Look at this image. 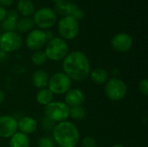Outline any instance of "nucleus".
I'll return each instance as SVG.
<instances>
[{
    "label": "nucleus",
    "instance_id": "1",
    "mask_svg": "<svg viewBox=\"0 0 148 147\" xmlns=\"http://www.w3.org/2000/svg\"><path fill=\"white\" fill-rule=\"evenodd\" d=\"M62 69L71 80L82 81L89 76L90 62L83 52L72 51L62 60Z\"/></svg>",
    "mask_w": 148,
    "mask_h": 147
},
{
    "label": "nucleus",
    "instance_id": "2",
    "mask_svg": "<svg viewBox=\"0 0 148 147\" xmlns=\"http://www.w3.org/2000/svg\"><path fill=\"white\" fill-rule=\"evenodd\" d=\"M52 135L54 142L60 147H76L80 140L78 128L67 120L55 125Z\"/></svg>",
    "mask_w": 148,
    "mask_h": 147
},
{
    "label": "nucleus",
    "instance_id": "3",
    "mask_svg": "<svg viewBox=\"0 0 148 147\" xmlns=\"http://www.w3.org/2000/svg\"><path fill=\"white\" fill-rule=\"evenodd\" d=\"M44 53L47 59L53 62L62 61L69 54V46L61 37H53L45 45Z\"/></svg>",
    "mask_w": 148,
    "mask_h": 147
},
{
    "label": "nucleus",
    "instance_id": "4",
    "mask_svg": "<svg viewBox=\"0 0 148 147\" xmlns=\"http://www.w3.org/2000/svg\"><path fill=\"white\" fill-rule=\"evenodd\" d=\"M69 107L62 101H51L44 106V114L49 120L57 123L66 121L69 117Z\"/></svg>",
    "mask_w": 148,
    "mask_h": 147
},
{
    "label": "nucleus",
    "instance_id": "5",
    "mask_svg": "<svg viewBox=\"0 0 148 147\" xmlns=\"http://www.w3.org/2000/svg\"><path fill=\"white\" fill-rule=\"evenodd\" d=\"M105 94L107 97L113 101H121L127 94V86L121 79L113 77L106 82Z\"/></svg>",
    "mask_w": 148,
    "mask_h": 147
},
{
    "label": "nucleus",
    "instance_id": "6",
    "mask_svg": "<svg viewBox=\"0 0 148 147\" xmlns=\"http://www.w3.org/2000/svg\"><path fill=\"white\" fill-rule=\"evenodd\" d=\"M33 21L42 29L52 28L57 22V14L54 10L49 7H42L35 11Z\"/></svg>",
    "mask_w": 148,
    "mask_h": 147
},
{
    "label": "nucleus",
    "instance_id": "7",
    "mask_svg": "<svg viewBox=\"0 0 148 147\" xmlns=\"http://www.w3.org/2000/svg\"><path fill=\"white\" fill-rule=\"evenodd\" d=\"M71 79L63 72H57L49 77L48 88L53 94H65L71 88Z\"/></svg>",
    "mask_w": 148,
    "mask_h": 147
},
{
    "label": "nucleus",
    "instance_id": "8",
    "mask_svg": "<svg viewBox=\"0 0 148 147\" xmlns=\"http://www.w3.org/2000/svg\"><path fill=\"white\" fill-rule=\"evenodd\" d=\"M79 21L70 16H63L58 22V32L63 40H73L79 34Z\"/></svg>",
    "mask_w": 148,
    "mask_h": 147
},
{
    "label": "nucleus",
    "instance_id": "9",
    "mask_svg": "<svg viewBox=\"0 0 148 147\" xmlns=\"http://www.w3.org/2000/svg\"><path fill=\"white\" fill-rule=\"evenodd\" d=\"M23 44L21 36L15 32H4L0 35V49L4 53L18 50Z\"/></svg>",
    "mask_w": 148,
    "mask_h": 147
},
{
    "label": "nucleus",
    "instance_id": "10",
    "mask_svg": "<svg viewBox=\"0 0 148 147\" xmlns=\"http://www.w3.org/2000/svg\"><path fill=\"white\" fill-rule=\"evenodd\" d=\"M55 12L63 16H70L77 21L82 20L85 16L84 10L79 7L75 3L69 1H63L55 5Z\"/></svg>",
    "mask_w": 148,
    "mask_h": 147
},
{
    "label": "nucleus",
    "instance_id": "11",
    "mask_svg": "<svg viewBox=\"0 0 148 147\" xmlns=\"http://www.w3.org/2000/svg\"><path fill=\"white\" fill-rule=\"evenodd\" d=\"M48 40L46 37L45 31L42 29H33L31 30L26 36L25 39V44L27 48L33 51H37L42 49Z\"/></svg>",
    "mask_w": 148,
    "mask_h": 147
},
{
    "label": "nucleus",
    "instance_id": "12",
    "mask_svg": "<svg viewBox=\"0 0 148 147\" xmlns=\"http://www.w3.org/2000/svg\"><path fill=\"white\" fill-rule=\"evenodd\" d=\"M134 41L130 35L127 33H118L113 36L111 40V46L112 48L120 53H126L129 51L133 46Z\"/></svg>",
    "mask_w": 148,
    "mask_h": 147
},
{
    "label": "nucleus",
    "instance_id": "13",
    "mask_svg": "<svg viewBox=\"0 0 148 147\" xmlns=\"http://www.w3.org/2000/svg\"><path fill=\"white\" fill-rule=\"evenodd\" d=\"M17 120L12 116L3 115L0 116V137L9 139L14 135L17 130Z\"/></svg>",
    "mask_w": 148,
    "mask_h": 147
},
{
    "label": "nucleus",
    "instance_id": "14",
    "mask_svg": "<svg viewBox=\"0 0 148 147\" xmlns=\"http://www.w3.org/2000/svg\"><path fill=\"white\" fill-rule=\"evenodd\" d=\"M86 101L85 94L78 88H70L65 94V103L69 107H80Z\"/></svg>",
    "mask_w": 148,
    "mask_h": 147
},
{
    "label": "nucleus",
    "instance_id": "15",
    "mask_svg": "<svg viewBox=\"0 0 148 147\" xmlns=\"http://www.w3.org/2000/svg\"><path fill=\"white\" fill-rule=\"evenodd\" d=\"M17 126L20 130V133L23 134H32L37 129V122L32 117L25 116L23 117L19 121H17Z\"/></svg>",
    "mask_w": 148,
    "mask_h": 147
},
{
    "label": "nucleus",
    "instance_id": "16",
    "mask_svg": "<svg viewBox=\"0 0 148 147\" xmlns=\"http://www.w3.org/2000/svg\"><path fill=\"white\" fill-rule=\"evenodd\" d=\"M18 12L15 10L7 11L5 19L1 22V28L5 32H12L16 29V23L18 22Z\"/></svg>",
    "mask_w": 148,
    "mask_h": 147
},
{
    "label": "nucleus",
    "instance_id": "17",
    "mask_svg": "<svg viewBox=\"0 0 148 147\" xmlns=\"http://www.w3.org/2000/svg\"><path fill=\"white\" fill-rule=\"evenodd\" d=\"M49 80V76L48 73L42 69L36 70L33 73L32 77H31L32 84L34 85V87L39 89L45 88L46 87H48Z\"/></svg>",
    "mask_w": 148,
    "mask_h": 147
},
{
    "label": "nucleus",
    "instance_id": "18",
    "mask_svg": "<svg viewBox=\"0 0 148 147\" xmlns=\"http://www.w3.org/2000/svg\"><path fill=\"white\" fill-rule=\"evenodd\" d=\"M17 12L23 17H30L36 11L35 4L31 0H19L16 4Z\"/></svg>",
    "mask_w": 148,
    "mask_h": 147
},
{
    "label": "nucleus",
    "instance_id": "19",
    "mask_svg": "<svg viewBox=\"0 0 148 147\" xmlns=\"http://www.w3.org/2000/svg\"><path fill=\"white\" fill-rule=\"evenodd\" d=\"M89 77L91 81L96 85H103L108 81V73L106 69L97 68L90 71Z\"/></svg>",
    "mask_w": 148,
    "mask_h": 147
},
{
    "label": "nucleus",
    "instance_id": "20",
    "mask_svg": "<svg viewBox=\"0 0 148 147\" xmlns=\"http://www.w3.org/2000/svg\"><path fill=\"white\" fill-rule=\"evenodd\" d=\"M30 142L28 135L16 132L10 137V147H29Z\"/></svg>",
    "mask_w": 148,
    "mask_h": 147
},
{
    "label": "nucleus",
    "instance_id": "21",
    "mask_svg": "<svg viewBox=\"0 0 148 147\" xmlns=\"http://www.w3.org/2000/svg\"><path fill=\"white\" fill-rule=\"evenodd\" d=\"M53 98H54V94L47 88L40 89L36 95V101L40 105H43V106H46L49 103H50L53 101Z\"/></svg>",
    "mask_w": 148,
    "mask_h": 147
},
{
    "label": "nucleus",
    "instance_id": "22",
    "mask_svg": "<svg viewBox=\"0 0 148 147\" xmlns=\"http://www.w3.org/2000/svg\"><path fill=\"white\" fill-rule=\"evenodd\" d=\"M34 26H35V23L33 21V18L23 17L21 19H18V22L16 23V29L21 33H25V32L31 31Z\"/></svg>",
    "mask_w": 148,
    "mask_h": 147
},
{
    "label": "nucleus",
    "instance_id": "23",
    "mask_svg": "<svg viewBox=\"0 0 148 147\" xmlns=\"http://www.w3.org/2000/svg\"><path fill=\"white\" fill-rule=\"evenodd\" d=\"M47 56L42 50L35 51L31 55V62L36 66H42L47 62Z\"/></svg>",
    "mask_w": 148,
    "mask_h": 147
},
{
    "label": "nucleus",
    "instance_id": "24",
    "mask_svg": "<svg viewBox=\"0 0 148 147\" xmlns=\"http://www.w3.org/2000/svg\"><path fill=\"white\" fill-rule=\"evenodd\" d=\"M69 117L75 120H83L86 117V110L82 107H74L69 108Z\"/></svg>",
    "mask_w": 148,
    "mask_h": 147
},
{
    "label": "nucleus",
    "instance_id": "25",
    "mask_svg": "<svg viewBox=\"0 0 148 147\" xmlns=\"http://www.w3.org/2000/svg\"><path fill=\"white\" fill-rule=\"evenodd\" d=\"M37 147H55V142L53 139L44 136L39 139L38 143H37Z\"/></svg>",
    "mask_w": 148,
    "mask_h": 147
},
{
    "label": "nucleus",
    "instance_id": "26",
    "mask_svg": "<svg viewBox=\"0 0 148 147\" xmlns=\"http://www.w3.org/2000/svg\"><path fill=\"white\" fill-rule=\"evenodd\" d=\"M82 147H97V144L93 137L87 136L82 140Z\"/></svg>",
    "mask_w": 148,
    "mask_h": 147
},
{
    "label": "nucleus",
    "instance_id": "27",
    "mask_svg": "<svg viewBox=\"0 0 148 147\" xmlns=\"http://www.w3.org/2000/svg\"><path fill=\"white\" fill-rule=\"evenodd\" d=\"M139 90L140 92L144 94L145 96H147L148 94V81L147 79H143L139 82Z\"/></svg>",
    "mask_w": 148,
    "mask_h": 147
},
{
    "label": "nucleus",
    "instance_id": "28",
    "mask_svg": "<svg viewBox=\"0 0 148 147\" xmlns=\"http://www.w3.org/2000/svg\"><path fill=\"white\" fill-rule=\"evenodd\" d=\"M42 128L45 129V130H53L54 126H55V124L53 121L49 120L48 118H44L42 121Z\"/></svg>",
    "mask_w": 148,
    "mask_h": 147
},
{
    "label": "nucleus",
    "instance_id": "29",
    "mask_svg": "<svg viewBox=\"0 0 148 147\" xmlns=\"http://www.w3.org/2000/svg\"><path fill=\"white\" fill-rule=\"evenodd\" d=\"M6 15H7V10H5L4 7L0 5V22H3L5 19Z\"/></svg>",
    "mask_w": 148,
    "mask_h": 147
},
{
    "label": "nucleus",
    "instance_id": "30",
    "mask_svg": "<svg viewBox=\"0 0 148 147\" xmlns=\"http://www.w3.org/2000/svg\"><path fill=\"white\" fill-rule=\"evenodd\" d=\"M15 0H0V5L3 7H8L13 4Z\"/></svg>",
    "mask_w": 148,
    "mask_h": 147
},
{
    "label": "nucleus",
    "instance_id": "31",
    "mask_svg": "<svg viewBox=\"0 0 148 147\" xmlns=\"http://www.w3.org/2000/svg\"><path fill=\"white\" fill-rule=\"evenodd\" d=\"M45 34H46V37H47V40H48V41L51 40V39L54 37V36H53V33H52L51 31H49V30H47V31H45Z\"/></svg>",
    "mask_w": 148,
    "mask_h": 147
},
{
    "label": "nucleus",
    "instance_id": "32",
    "mask_svg": "<svg viewBox=\"0 0 148 147\" xmlns=\"http://www.w3.org/2000/svg\"><path fill=\"white\" fill-rule=\"evenodd\" d=\"M4 97H5L4 93L3 92V90H1V89H0V104L3 102V101H4Z\"/></svg>",
    "mask_w": 148,
    "mask_h": 147
},
{
    "label": "nucleus",
    "instance_id": "33",
    "mask_svg": "<svg viewBox=\"0 0 148 147\" xmlns=\"http://www.w3.org/2000/svg\"><path fill=\"white\" fill-rule=\"evenodd\" d=\"M54 3H62V2H63V1H65V0H52Z\"/></svg>",
    "mask_w": 148,
    "mask_h": 147
},
{
    "label": "nucleus",
    "instance_id": "34",
    "mask_svg": "<svg viewBox=\"0 0 148 147\" xmlns=\"http://www.w3.org/2000/svg\"><path fill=\"white\" fill-rule=\"evenodd\" d=\"M112 147H125L123 145H121V144H117V145H114V146H113Z\"/></svg>",
    "mask_w": 148,
    "mask_h": 147
}]
</instances>
